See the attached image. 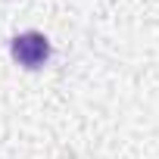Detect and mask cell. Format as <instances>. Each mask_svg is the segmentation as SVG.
<instances>
[{"label": "cell", "instance_id": "obj_1", "mask_svg": "<svg viewBox=\"0 0 159 159\" xmlns=\"http://www.w3.org/2000/svg\"><path fill=\"white\" fill-rule=\"evenodd\" d=\"M10 50H13V56H16L19 66L38 69V66H44L47 56H50V41H47L41 31H22V34L13 38Z\"/></svg>", "mask_w": 159, "mask_h": 159}]
</instances>
